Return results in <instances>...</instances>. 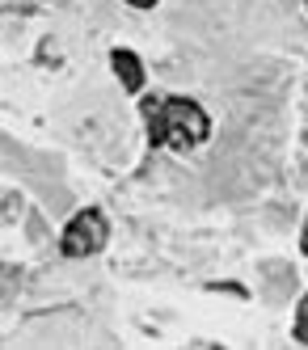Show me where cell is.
I'll use <instances>...</instances> for the list:
<instances>
[{
	"label": "cell",
	"instance_id": "obj_1",
	"mask_svg": "<svg viewBox=\"0 0 308 350\" xmlns=\"http://www.w3.org/2000/svg\"><path fill=\"white\" fill-rule=\"evenodd\" d=\"M144 118H148V135L152 144L165 148H194L207 139L211 122L203 114L198 102L190 97H148L144 102Z\"/></svg>",
	"mask_w": 308,
	"mask_h": 350
},
{
	"label": "cell",
	"instance_id": "obj_2",
	"mask_svg": "<svg viewBox=\"0 0 308 350\" xmlns=\"http://www.w3.org/2000/svg\"><path fill=\"white\" fill-rule=\"evenodd\" d=\"M106 245V215L101 211H76L72 215V224L64 228V237H60V249L68 258H89V254H97V249Z\"/></svg>",
	"mask_w": 308,
	"mask_h": 350
},
{
	"label": "cell",
	"instance_id": "obj_3",
	"mask_svg": "<svg viewBox=\"0 0 308 350\" xmlns=\"http://www.w3.org/2000/svg\"><path fill=\"white\" fill-rule=\"evenodd\" d=\"M110 64H114V72H118V81H123L127 93H136L144 85V64H140L136 51H123V46H118V51L110 55Z\"/></svg>",
	"mask_w": 308,
	"mask_h": 350
},
{
	"label": "cell",
	"instance_id": "obj_4",
	"mask_svg": "<svg viewBox=\"0 0 308 350\" xmlns=\"http://www.w3.org/2000/svg\"><path fill=\"white\" fill-rule=\"evenodd\" d=\"M296 338L308 346V295L300 299V308H296Z\"/></svg>",
	"mask_w": 308,
	"mask_h": 350
},
{
	"label": "cell",
	"instance_id": "obj_5",
	"mask_svg": "<svg viewBox=\"0 0 308 350\" xmlns=\"http://www.w3.org/2000/svg\"><path fill=\"white\" fill-rule=\"evenodd\" d=\"M127 5H136V9H152L157 0H127Z\"/></svg>",
	"mask_w": 308,
	"mask_h": 350
},
{
	"label": "cell",
	"instance_id": "obj_6",
	"mask_svg": "<svg viewBox=\"0 0 308 350\" xmlns=\"http://www.w3.org/2000/svg\"><path fill=\"white\" fill-rule=\"evenodd\" d=\"M304 254H308V228H304Z\"/></svg>",
	"mask_w": 308,
	"mask_h": 350
}]
</instances>
